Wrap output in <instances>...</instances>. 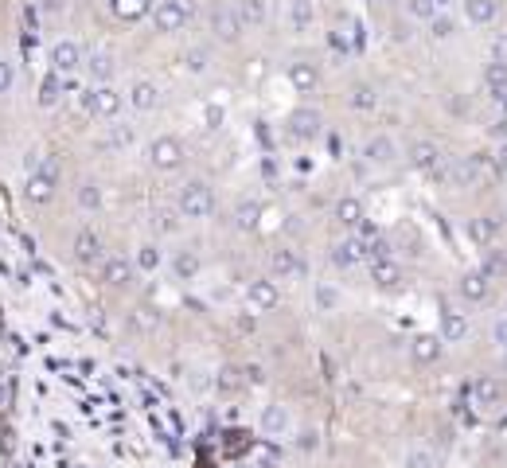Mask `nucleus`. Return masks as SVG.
<instances>
[{
    "label": "nucleus",
    "mask_w": 507,
    "mask_h": 468,
    "mask_svg": "<svg viewBox=\"0 0 507 468\" xmlns=\"http://www.w3.org/2000/svg\"><path fill=\"white\" fill-rule=\"evenodd\" d=\"M465 12H468L472 24H492L496 12H499V4H496V0H465Z\"/></svg>",
    "instance_id": "f257e3e1"
},
{
    "label": "nucleus",
    "mask_w": 507,
    "mask_h": 468,
    "mask_svg": "<svg viewBox=\"0 0 507 468\" xmlns=\"http://www.w3.org/2000/svg\"><path fill=\"white\" fill-rule=\"evenodd\" d=\"M496 340L507 347V320H499V324H496Z\"/></svg>",
    "instance_id": "f03ea898"
},
{
    "label": "nucleus",
    "mask_w": 507,
    "mask_h": 468,
    "mask_svg": "<svg viewBox=\"0 0 507 468\" xmlns=\"http://www.w3.org/2000/svg\"><path fill=\"white\" fill-rule=\"evenodd\" d=\"M414 12H422V16H430V12H433V4H430V0H414Z\"/></svg>",
    "instance_id": "7ed1b4c3"
},
{
    "label": "nucleus",
    "mask_w": 507,
    "mask_h": 468,
    "mask_svg": "<svg viewBox=\"0 0 507 468\" xmlns=\"http://www.w3.org/2000/svg\"><path fill=\"white\" fill-rule=\"evenodd\" d=\"M496 51H499V63H507V35L496 43Z\"/></svg>",
    "instance_id": "20e7f679"
},
{
    "label": "nucleus",
    "mask_w": 507,
    "mask_h": 468,
    "mask_svg": "<svg viewBox=\"0 0 507 468\" xmlns=\"http://www.w3.org/2000/svg\"><path fill=\"white\" fill-rule=\"evenodd\" d=\"M499 168H503V172H507V144H503V149H499Z\"/></svg>",
    "instance_id": "39448f33"
}]
</instances>
